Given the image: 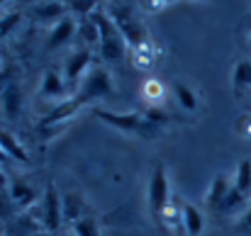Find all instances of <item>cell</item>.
Returning a JSON list of instances; mask_svg holds the SVG:
<instances>
[{"mask_svg":"<svg viewBox=\"0 0 251 236\" xmlns=\"http://www.w3.org/2000/svg\"><path fill=\"white\" fill-rule=\"evenodd\" d=\"M71 232H74V236H100V227L90 214H85L78 222L71 224Z\"/></svg>","mask_w":251,"mask_h":236,"instance_id":"18","label":"cell"},{"mask_svg":"<svg viewBox=\"0 0 251 236\" xmlns=\"http://www.w3.org/2000/svg\"><path fill=\"white\" fill-rule=\"evenodd\" d=\"M66 93H69V85H66V80L61 73H56V71H47L44 73V80H42V88H39V95L42 97H56V100H69L66 97Z\"/></svg>","mask_w":251,"mask_h":236,"instance_id":"10","label":"cell"},{"mask_svg":"<svg viewBox=\"0 0 251 236\" xmlns=\"http://www.w3.org/2000/svg\"><path fill=\"white\" fill-rule=\"evenodd\" d=\"M249 42H251V32H249Z\"/></svg>","mask_w":251,"mask_h":236,"instance_id":"32","label":"cell"},{"mask_svg":"<svg viewBox=\"0 0 251 236\" xmlns=\"http://www.w3.org/2000/svg\"><path fill=\"white\" fill-rule=\"evenodd\" d=\"M142 95L149 100V102H159L164 97V85L156 78H149L144 85H142Z\"/></svg>","mask_w":251,"mask_h":236,"instance_id":"21","label":"cell"},{"mask_svg":"<svg viewBox=\"0 0 251 236\" xmlns=\"http://www.w3.org/2000/svg\"><path fill=\"white\" fill-rule=\"evenodd\" d=\"M10 197H12V205L15 207L32 210L34 202H37V190L32 185H27L22 178H12L10 180Z\"/></svg>","mask_w":251,"mask_h":236,"instance_id":"9","label":"cell"},{"mask_svg":"<svg viewBox=\"0 0 251 236\" xmlns=\"http://www.w3.org/2000/svg\"><path fill=\"white\" fill-rule=\"evenodd\" d=\"M234 188L239 192H247L251 188V161H242L239 168H237V175H234Z\"/></svg>","mask_w":251,"mask_h":236,"instance_id":"20","label":"cell"},{"mask_svg":"<svg viewBox=\"0 0 251 236\" xmlns=\"http://www.w3.org/2000/svg\"><path fill=\"white\" fill-rule=\"evenodd\" d=\"M2 107H5V115L10 119H15L20 115V107H22V95H20V88L12 83L2 90Z\"/></svg>","mask_w":251,"mask_h":236,"instance_id":"15","label":"cell"},{"mask_svg":"<svg viewBox=\"0 0 251 236\" xmlns=\"http://www.w3.org/2000/svg\"><path fill=\"white\" fill-rule=\"evenodd\" d=\"M71 7L76 12H83V15H93L95 12V0H71Z\"/></svg>","mask_w":251,"mask_h":236,"instance_id":"25","label":"cell"},{"mask_svg":"<svg viewBox=\"0 0 251 236\" xmlns=\"http://www.w3.org/2000/svg\"><path fill=\"white\" fill-rule=\"evenodd\" d=\"M98 51H100V59H102V61H107V64H117V61H122V59H125V54H127V42H125L122 32H120V34H115V37L100 39Z\"/></svg>","mask_w":251,"mask_h":236,"instance_id":"8","label":"cell"},{"mask_svg":"<svg viewBox=\"0 0 251 236\" xmlns=\"http://www.w3.org/2000/svg\"><path fill=\"white\" fill-rule=\"evenodd\" d=\"M66 17V7L64 2H56V0H47V2H37L34 10H32V20L39 22V24H56Z\"/></svg>","mask_w":251,"mask_h":236,"instance_id":"7","label":"cell"},{"mask_svg":"<svg viewBox=\"0 0 251 236\" xmlns=\"http://www.w3.org/2000/svg\"><path fill=\"white\" fill-rule=\"evenodd\" d=\"M20 12H10V15H5L2 20H0V37H5V34H10L15 27H17V22H20Z\"/></svg>","mask_w":251,"mask_h":236,"instance_id":"23","label":"cell"},{"mask_svg":"<svg viewBox=\"0 0 251 236\" xmlns=\"http://www.w3.org/2000/svg\"><path fill=\"white\" fill-rule=\"evenodd\" d=\"M90 61H93L90 49H78L64 61V73L61 76H64L69 88L81 85V78H85V73L90 71Z\"/></svg>","mask_w":251,"mask_h":236,"instance_id":"5","label":"cell"},{"mask_svg":"<svg viewBox=\"0 0 251 236\" xmlns=\"http://www.w3.org/2000/svg\"><path fill=\"white\" fill-rule=\"evenodd\" d=\"M78 34H81V39L88 42V44H100V29H98V24H95L90 17L78 20Z\"/></svg>","mask_w":251,"mask_h":236,"instance_id":"19","label":"cell"},{"mask_svg":"<svg viewBox=\"0 0 251 236\" xmlns=\"http://www.w3.org/2000/svg\"><path fill=\"white\" fill-rule=\"evenodd\" d=\"M56 2H59V0H56Z\"/></svg>","mask_w":251,"mask_h":236,"instance_id":"33","label":"cell"},{"mask_svg":"<svg viewBox=\"0 0 251 236\" xmlns=\"http://www.w3.org/2000/svg\"><path fill=\"white\" fill-rule=\"evenodd\" d=\"M61 207H64V219L66 222H78L81 217H85V200L78 192H69L61 197Z\"/></svg>","mask_w":251,"mask_h":236,"instance_id":"13","label":"cell"},{"mask_svg":"<svg viewBox=\"0 0 251 236\" xmlns=\"http://www.w3.org/2000/svg\"><path fill=\"white\" fill-rule=\"evenodd\" d=\"M173 95H176V100H178V105H180L183 110H188V112H195V110H198V97H195V93H193L185 83L176 80V83H173Z\"/></svg>","mask_w":251,"mask_h":236,"instance_id":"16","label":"cell"},{"mask_svg":"<svg viewBox=\"0 0 251 236\" xmlns=\"http://www.w3.org/2000/svg\"><path fill=\"white\" fill-rule=\"evenodd\" d=\"M229 190H232L229 178H227V175H217V178L212 180L210 190H207V205H210L212 210H220V205L225 202V197H227Z\"/></svg>","mask_w":251,"mask_h":236,"instance_id":"14","label":"cell"},{"mask_svg":"<svg viewBox=\"0 0 251 236\" xmlns=\"http://www.w3.org/2000/svg\"><path fill=\"white\" fill-rule=\"evenodd\" d=\"M232 85H234L237 93L251 88V61H239L232 69Z\"/></svg>","mask_w":251,"mask_h":236,"instance_id":"17","label":"cell"},{"mask_svg":"<svg viewBox=\"0 0 251 236\" xmlns=\"http://www.w3.org/2000/svg\"><path fill=\"white\" fill-rule=\"evenodd\" d=\"M242 202H244V192H239V190L232 185V190L227 192V197H225V202L220 205V210H222V212H234Z\"/></svg>","mask_w":251,"mask_h":236,"instance_id":"22","label":"cell"},{"mask_svg":"<svg viewBox=\"0 0 251 236\" xmlns=\"http://www.w3.org/2000/svg\"><path fill=\"white\" fill-rule=\"evenodd\" d=\"M25 2H34V0H25Z\"/></svg>","mask_w":251,"mask_h":236,"instance_id":"30","label":"cell"},{"mask_svg":"<svg viewBox=\"0 0 251 236\" xmlns=\"http://www.w3.org/2000/svg\"><path fill=\"white\" fill-rule=\"evenodd\" d=\"M7 161H10V158H7L5 154H2V151H0V165H2V163H7Z\"/></svg>","mask_w":251,"mask_h":236,"instance_id":"28","label":"cell"},{"mask_svg":"<svg viewBox=\"0 0 251 236\" xmlns=\"http://www.w3.org/2000/svg\"><path fill=\"white\" fill-rule=\"evenodd\" d=\"M239 229H242V232H251V207L244 212V217H242V222H239Z\"/></svg>","mask_w":251,"mask_h":236,"instance_id":"27","label":"cell"},{"mask_svg":"<svg viewBox=\"0 0 251 236\" xmlns=\"http://www.w3.org/2000/svg\"><path fill=\"white\" fill-rule=\"evenodd\" d=\"M183 229L188 236H200L205 229V214L190 202L183 205Z\"/></svg>","mask_w":251,"mask_h":236,"instance_id":"12","label":"cell"},{"mask_svg":"<svg viewBox=\"0 0 251 236\" xmlns=\"http://www.w3.org/2000/svg\"><path fill=\"white\" fill-rule=\"evenodd\" d=\"M76 34H78V22H76L71 15H66L61 22H56V24L51 27V32H49V42H47V51L61 49V47L69 44Z\"/></svg>","mask_w":251,"mask_h":236,"instance_id":"6","label":"cell"},{"mask_svg":"<svg viewBox=\"0 0 251 236\" xmlns=\"http://www.w3.org/2000/svg\"><path fill=\"white\" fill-rule=\"evenodd\" d=\"M112 95V80H110V73L100 66H93L88 73H85L83 83L78 85V93H76V100L85 105L90 100H100V97H107Z\"/></svg>","mask_w":251,"mask_h":236,"instance_id":"3","label":"cell"},{"mask_svg":"<svg viewBox=\"0 0 251 236\" xmlns=\"http://www.w3.org/2000/svg\"><path fill=\"white\" fill-rule=\"evenodd\" d=\"M27 212H32L34 219H39V224L44 227V232L56 234L59 227H61V222H64V207H61V197H59L56 188L49 183L47 190H44V195H42V200H39V205H34Z\"/></svg>","mask_w":251,"mask_h":236,"instance_id":"2","label":"cell"},{"mask_svg":"<svg viewBox=\"0 0 251 236\" xmlns=\"http://www.w3.org/2000/svg\"><path fill=\"white\" fill-rule=\"evenodd\" d=\"M161 2H164V5H171V2H176V0H161Z\"/></svg>","mask_w":251,"mask_h":236,"instance_id":"29","label":"cell"},{"mask_svg":"<svg viewBox=\"0 0 251 236\" xmlns=\"http://www.w3.org/2000/svg\"><path fill=\"white\" fill-rule=\"evenodd\" d=\"M2 2H7V0H0V5H2Z\"/></svg>","mask_w":251,"mask_h":236,"instance_id":"31","label":"cell"},{"mask_svg":"<svg viewBox=\"0 0 251 236\" xmlns=\"http://www.w3.org/2000/svg\"><path fill=\"white\" fill-rule=\"evenodd\" d=\"M144 115H147V119H149V122H154V124H159V127L168 122V115H166V112H161L159 107H149Z\"/></svg>","mask_w":251,"mask_h":236,"instance_id":"26","label":"cell"},{"mask_svg":"<svg viewBox=\"0 0 251 236\" xmlns=\"http://www.w3.org/2000/svg\"><path fill=\"white\" fill-rule=\"evenodd\" d=\"M237 134L239 137H244V139H251V115H239V119H237Z\"/></svg>","mask_w":251,"mask_h":236,"instance_id":"24","label":"cell"},{"mask_svg":"<svg viewBox=\"0 0 251 236\" xmlns=\"http://www.w3.org/2000/svg\"><path fill=\"white\" fill-rule=\"evenodd\" d=\"M171 200V190H168V175H166V165H156L149 180V212L151 217L161 224V217L168 207Z\"/></svg>","mask_w":251,"mask_h":236,"instance_id":"4","label":"cell"},{"mask_svg":"<svg viewBox=\"0 0 251 236\" xmlns=\"http://www.w3.org/2000/svg\"><path fill=\"white\" fill-rule=\"evenodd\" d=\"M0 151L10 158V161H17V163H27V161H29L25 146H22L7 129H2V127H0Z\"/></svg>","mask_w":251,"mask_h":236,"instance_id":"11","label":"cell"},{"mask_svg":"<svg viewBox=\"0 0 251 236\" xmlns=\"http://www.w3.org/2000/svg\"><path fill=\"white\" fill-rule=\"evenodd\" d=\"M95 117L102 119L105 124L120 129V132L137 134V137H142V139H154V137L161 132V127L154 124V122H149L147 115H142V112H125V115H117V112H110V110H95Z\"/></svg>","mask_w":251,"mask_h":236,"instance_id":"1","label":"cell"}]
</instances>
